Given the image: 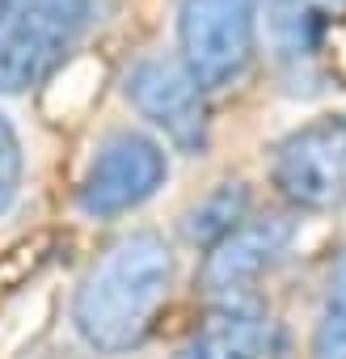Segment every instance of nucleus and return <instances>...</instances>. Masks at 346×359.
I'll use <instances>...</instances> for the list:
<instances>
[{
	"label": "nucleus",
	"mask_w": 346,
	"mask_h": 359,
	"mask_svg": "<svg viewBox=\"0 0 346 359\" xmlns=\"http://www.w3.org/2000/svg\"><path fill=\"white\" fill-rule=\"evenodd\" d=\"M0 13H5V0H0Z\"/></svg>",
	"instance_id": "13"
},
{
	"label": "nucleus",
	"mask_w": 346,
	"mask_h": 359,
	"mask_svg": "<svg viewBox=\"0 0 346 359\" xmlns=\"http://www.w3.org/2000/svg\"><path fill=\"white\" fill-rule=\"evenodd\" d=\"M287 241H291V220H283V216H262V220L237 224L203 258V271H199L203 292L216 300H241V292L287 250Z\"/></svg>",
	"instance_id": "6"
},
{
	"label": "nucleus",
	"mask_w": 346,
	"mask_h": 359,
	"mask_svg": "<svg viewBox=\"0 0 346 359\" xmlns=\"http://www.w3.org/2000/svg\"><path fill=\"white\" fill-rule=\"evenodd\" d=\"M275 187L296 208H333L346 195V123L321 118L275 148Z\"/></svg>",
	"instance_id": "3"
},
{
	"label": "nucleus",
	"mask_w": 346,
	"mask_h": 359,
	"mask_svg": "<svg viewBox=\"0 0 346 359\" xmlns=\"http://www.w3.org/2000/svg\"><path fill=\"white\" fill-rule=\"evenodd\" d=\"M18 187H22V140L13 123L0 114V212L13 203Z\"/></svg>",
	"instance_id": "12"
},
{
	"label": "nucleus",
	"mask_w": 346,
	"mask_h": 359,
	"mask_svg": "<svg viewBox=\"0 0 346 359\" xmlns=\"http://www.w3.org/2000/svg\"><path fill=\"white\" fill-rule=\"evenodd\" d=\"M266 309L254 300H224L173 359H258L266 351Z\"/></svg>",
	"instance_id": "7"
},
{
	"label": "nucleus",
	"mask_w": 346,
	"mask_h": 359,
	"mask_svg": "<svg viewBox=\"0 0 346 359\" xmlns=\"http://www.w3.org/2000/svg\"><path fill=\"white\" fill-rule=\"evenodd\" d=\"M160 182H165L160 144H152L139 131H118L97 148V156L85 173L81 208L89 216H123V212L139 208L144 199H152Z\"/></svg>",
	"instance_id": "4"
},
{
	"label": "nucleus",
	"mask_w": 346,
	"mask_h": 359,
	"mask_svg": "<svg viewBox=\"0 0 346 359\" xmlns=\"http://www.w3.org/2000/svg\"><path fill=\"white\" fill-rule=\"evenodd\" d=\"M245 208H249V191L241 182H224L216 187L207 199H199L186 220H182V233L195 241V245H216L224 241L241 220H245Z\"/></svg>",
	"instance_id": "9"
},
{
	"label": "nucleus",
	"mask_w": 346,
	"mask_h": 359,
	"mask_svg": "<svg viewBox=\"0 0 346 359\" xmlns=\"http://www.w3.org/2000/svg\"><path fill=\"white\" fill-rule=\"evenodd\" d=\"M312 359H346V250L329 275V292L312 330Z\"/></svg>",
	"instance_id": "11"
},
{
	"label": "nucleus",
	"mask_w": 346,
	"mask_h": 359,
	"mask_svg": "<svg viewBox=\"0 0 346 359\" xmlns=\"http://www.w3.org/2000/svg\"><path fill=\"white\" fill-rule=\"evenodd\" d=\"M127 97L182 152H203V144H207L203 89L178 60H144L127 76Z\"/></svg>",
	"instance_id": "5"
},
{
	"label": "nucleus",
	"mask_w": 346,
	"mask_h": 359,
	"mask_svg": "<svg viewBox=\"0 0 346 359\" xmlns=\"http://www.w3.org/2000/svg\"><path fill=\"white\" fill-rule=\"evenodd\" d=\"M64 51L68 47H60L43 30L18 22L13 13H0V93H22L39 85L64 60Z\"/></svg>",
	"instance_id": "8"
},
{
	"label": "nucleus",
	"mask_w": 346,
	"mask_h": 359,
	"mask_svg": "<svg viewBox=\"0 0 346 359\" xmlns=\"http://www.w3.org/2000/svg\"><path fill=\"white\" fill-rule=\"evenodd\" d=\"M182 68L199 89H220L237 81L258 47V5L254 0H182L178 9Z\"/></svg>",
	"instance_id": "2"
},
{
	"label": "nucleus",
	"mask_w": 346,
	"mask_h": 359,
	"mask_svg": "<svg viewBox=\"0 0 346 359\" xmlns=\"http://www.w3.org/2000/svg\"><path fill=\"white\" fill-rule=\"evenodd\" d=\"M325 22L321 0H266V30L279 55H304L312 51Z\"/></svg>",
	"instance_id": "10"
},
{
	"label": "nucleus",
	"mask_w": 346,
	"mask_h": 359,
	"mask_svg": "<svg viewBox=\"0 0 346 359\" xmlns=\"http://www.w3.org/2000/svg\"><path fill=\"white\" fill-rule=\"evenodd\" d=\"M173 283L169 245L156 233L118 237L81 279L72 300V321L81 338L97 351H131L152 330Z\"/></svg>",
	"instance_id": "1"
}]
</instances>
